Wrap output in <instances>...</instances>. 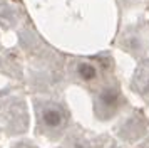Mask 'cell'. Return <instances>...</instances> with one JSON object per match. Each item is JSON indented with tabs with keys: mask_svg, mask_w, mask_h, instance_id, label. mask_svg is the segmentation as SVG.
Segmentation results:
<instances>
[{
	"mask_svg": "<svg viewBox=\"0 0 149 148\" xmlns=\"http://www.w3.org/2000/svg\"><path fill=\"white\" fill-rule=\"evenodd\" d=\"M75 73H77V76H79L82 81L91 82V81L97 79L99 71H97L95 64L89 62V61H81V62H77V66H75Z\"/></svg>",
	"mask_w": 149,
	"mask_h": 148,
	"instance_id": "3957f363",
	"label": "cell"
},
{
	"mask_svg": "<svg viewBox=\"0 0 149 148\" xmlns=\"http://www.w3.org/2000/svg\"><path fill=\"white\" fill-rule=\"evenodd\" d=\"M42 121L47 128H52V130H57L61 128L64 123H65V113L61 106H45L42 109Z\"/></svg>",
	"mask_w": 149,
	"mask_h": 148,
	"instance_id": "6da1fadb",
	"label": "cell"
},
{
	"mask_svg": "<svg viewBox=\"0 0 149 148\" xmlns=\"http://www.w3.org/2000/svg\"><path fill=\"white\" fill-rule=\"evenodd\" d=\"M119 103H121V93L114 86L104 87L99 94V98H97V104L106 111H114L119 106Z\"/></svg>",
	"mask_w": 149,
	"mask_h": 148,
	"instance_id": "7a4b0ae2",
	"label": "cell"
},
{
	"mask_svg": "<svg viewBox=\"0 0 149 148\" xmlns=\"http://www.w3.org/2000/svg\"><path fill=\"white\" fill-rule=\"evenodd\" d=\"M144 89H146V93L149 94V73L146 74V81H144Z\"/></svg>",
	"mask_w": 149,
	"mask_h": 148,
	"instance_id": "277c9868",
	"label": "cell"
}]
</instances>
